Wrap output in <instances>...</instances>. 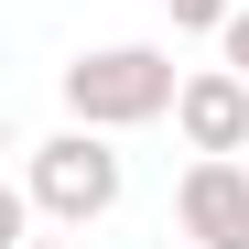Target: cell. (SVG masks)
Returning a JSON list of instances; mask_svg holds the SVG:
<instances>
[{
	"label": "cell",
	"mask_w": 249,
	"mask_h": 249,
	"mask_svg": "<svg viewBox=\"0 0 249 249\" xmlns=\"http://www.w3.org/2000/svg\"><path fill=\"white\" fill-rule=\"evenodd\" d=\"M119 130H54V141H33V162H22V195H33V217H54V228H98L119 195H130V162L108 152Z\"/></svg>",
	"instance_id": "cell-2"
},
{
	"label": "cell",
	"mask_w": 249,
	"mask_h": 249,
	"mask_svg": "<svg viewBox=\"0 0 249 249\" xmlns=\"http://www.w3.org/2000/svg\"><path fill=\"white\" fill-rule=\"evenodd\" d=\"M174 130H184V152H249V76L238 65H195L184 98H174Z\"/></svg>",
	"instance_id": "cell-4"
},
{
	"label": "cell",
	"mask_w": 249,
	"mask_h": 249,
	"mask_svg": "<svg viewBox=\"0 0 249 249\" xmlns=\"http://www.w3.org/2000/svg\"><path fill=\"white\" fill-rule=\"evenodd\" d=\"M22 249H65V238H22Z\"/></svg>",
	"instance_id": "cell-7"
},
{
	"label": "cell",
	"mask_w": 249,
	"mask_h": 249,
	"mask_svg": "<svg viewBox=\"0 0 249 249\" xmlns=\"http://www.w3.org/2000/svg\"><path fill=\"white\" fill-rule=\"evenodd\" d=\"M174 228L206 238V249H249V174H238V152H195V162H184Z\"/></svg>",
	"instance_id": "cell-3"
},
{
	"label": "cell",
	"mask_w": 249,
	"mask_h": 249,
	"mask_svg": "<svg viewBox=\"0 0 249 249\" xmlns=\"http://www.w3.org/2000/svg\"><path fill=\"white\" fill-rule=\"evenodd\" d=\"M184 76L162 44H98L65 65V119H87V130H152V119H174Z\"/></svg>",
	"instance_id": "cell-1"
},
{
	"label": "cell",
	"mask_w": 249,
	"mask_h": 249,
	"mask_svg": "<svg viewBox=\"0 0 249 249\" xmlns=\"http://www.w3.org/2000/svg\"><path fill=\"white\" fill-rule=\"evenodd\" d=\"M174 249H206V238H174Z\"/></svg>",
	"instance_id": "cell-8"
},
{
	"label": "cell",
	"mask_w": 249,
	"mask_h": 249,
	"mask_svg": "<svg viewBox=\"0 0 249 249\" xmlns=\"http://www.w3.org/2000/svg\"><path fill=\"white\" fill-rule=\"evenodd\" d=\"M217 54H228V65L249 76V0H238V11H228V33H217Z\"/></svg>",
	"instance_id": "cell-6"
},
{
	"label": "cell",
	"mask_w": 249,
	"mask_h": 249,
	"mask_svg": "<svg viewBox=\"0 0 249 249\" xmlns=\"http://www.w3.org/2000/svg\"><path fill=\"white\" fill-rule=\"evenodd\" d=\"M228 11H238V0H162L174 33H228Z\"/></svg>",
	"instance_id": "cell-5"
}]
</instances>
